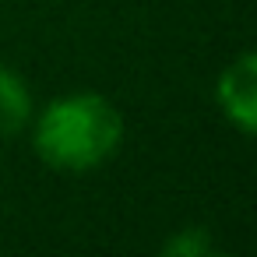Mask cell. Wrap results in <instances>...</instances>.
I'll return each mask as SVG.
<instances>
[{
    "mask_svg": "<svg viewBox=\"0 0 257 257\" xmlns=\"http://www.w3.org/2000/svg\"><path fill=\"white\" fill-rule=\"evenodd\" d=\"M215 243L208 236V229L201 225H190V229H180L176 236H169L162 243V253L166 257H201V253H211Z\"/></svg>",
    "mask_w": 257,
    "mask_h": 257,
    "instance_id": "cell-4",
    "label": "cell"
},
{
    "mask_svg": "<svg viewBox=\"0 0 257 257\" xmlns=\"http://www.w3.org/2000/svg\"><path fill=\"white\" fill-rule=\"evenodd\" d=\"M32 123V92L25 78L0 60V134L15 138Z\"/></svg>",
    "mask_w": 257,
    "mask_h": 257,
    "instance_id": "cell-3",
    "label": "cell"
},
{
    "mask_svg": "<svg viewBox=\"0 0 257 257\" xmlns=\"http://www.w3.org/2000/svg\"><path fill=\"white\" fill-rule=\"evenodd\" d=\"M215 102H218L222 116L243 138L257 134V53L253 50L236 53L222 67V74L215 81Z\"/></svg>",
    "mask_w": 257,
    "mask_h": 257,
    "instance_id": "cell-2",
    "label": "cell"
},
{
    "mask_svg": "<svg viewBox=\"0 0 257 257\" xmlns=\"http://www.w3.org/2000/svg\"><path fill=\"white\" fill-rule=\"evenodd\" d=\"M123 145V116L99 92H71L53 99L32 123L36 155L57 173H92Z\"/></svg>",
    "mask_w": 257,
    "mask_h": 257,
    "instance_id": "cell-1",
    "label": "cell"
}]
</instances>
